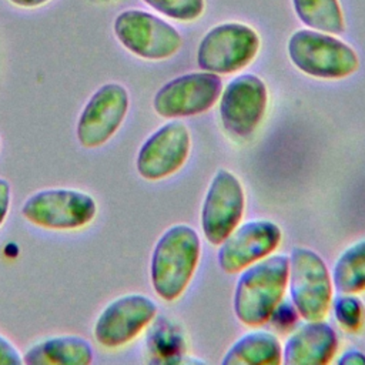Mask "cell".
<instances>
[{"label":"cell","mask_w":365,"mask_h":365,"mask_svg":"<svg viewBox=\"0 0 365 365\" xmlns=\"http://www.w3.org/2000/svg\"><path fill=\"white\" fill-rule=\"evenodd\" d=\"M221 91L218 74L192 71L163 84L153 97V108L168 120L194 117L208 111L220 100Z\"/></svg>","instance_id":"cell-9"},{"label":"cell","mask_w":365,"mask_h":365,"mask_svg":"<svg viewBox=\"0 0 365 365\" xmlns=\"http://www.w3.org/2000/svg\"><path fill=\"white\" fill-rule=\"evenodd\" d=\"M331 308L336 322L346 332H358L365 324V305L356 294H339L332 298Z\"/></svg>","instance_id":"cell-20"},{"label":"cell","mask_w":365,"mask_h":365,"mask_svg":"<svg viewBox=\"0 0 365 365\" xmlns=\"http://www.w3.org/2000/svg\"><path fill=\"white\" fill-rule=\"evenodd\" d=\"M96 198L77 188H43L30 194L21 208V217L30 224L50 231H77L97 217Z\"/></svg>","instance_id":"cell-4"},{"label":"cell","mask_w":365,"mask_h":365,"mask_svg":"<svg viewBox=\"0 0 365 365\" xmlns=\"http://www.w3.org/2000/svg\"><path fill=\"white\" fill-rule=\"evenodd\" d=\"M94 349L81 335H54L37 341L23 355L26 365H88L93 362Z\"/></svg>","instance_id":"cell-16"},{"label":"cell","mask_w":365,"mask_h":365,"mask_svg":"<svg viewBox=\"0 0 365 365\" xmlns=\"http://www.w3.org/2000/svg\"><path fill=\"white\" fill-rule=\"evenodd\" d=\"M288 257L289 297L299 318L325 319L334 298V284L325 261L307 247H294Z\"/></svg>","instance_id":"cell-5"},{"label":"cell","mask_w":365,"mask_h":365,"mask_svg":"<svg viewBox=\"0 0 365 365\" xmlns=\"http://www.w3.org/2000/svg\"><path fill=\"white\" fill-rule=\"evenodd\" d=\"M113 29L120 44L144 60H167L182 46L181 34L175 27L144 10L121 11L115 17Z\"/></svg>","instance_id":"cell-7"},{"label":"cell","mask_w":365,"mask_h":365,"mask_svg":"<svg viewBox=\"0 0 365 365\" xmlns=\"http://www.w3.org/2000/svg\"><path fill=\"white\" fill-rule=\"evenodd\" d=\"M338 351V335L325 319L305 321L285 341V365H327Z\"/></svg>","instance_id":"cell-15"},{"label":"cell","mask_w":365,"mask_h":365,"mask_svg":"<svg viewBox=\"0 0 365 365\" xmlns=\"http://www.w3.org/2000/svg\"><path fill=\"white\" fill-rule=\"evenodd\" d=\"M11 204V185L10 182L0 177V228L4 224Z\"/></svg>","instance_id":"cell-24"},{"label":"cell","mask_w":365,"mask_h":365,"mask_svg":"<svg viewBox=\"0 0 365 365\" xmlns=\"http://www.w3.org/2000/svg\"><path fill=\"white\" fill-rule=\"evenodd\" d=\"M23 355L16 345L0 334V365H21Z\"/></svg>","instance_id":"cell-23"},{"label":"cell","mask_w":365,"mask_h":365,"mask_svg":"<svg viewBox=\"0 0 365 365\" xmlns=\"http://www.w3.org/2000/svg\"><path fill=\"white\" fill-rule=\"evenodd\" d=\"M259 50L258 33L244 23H222L208 30L197 48V64L214 74H232L247 67Z\"/></svg>","instance_id":"cell-6"},{"label":"cell","mask_w":365,"mask_h":365,"mask_svg":"<svg viewBox=\"0 0 365 365\" xmlns=\"http://www.w3.org/2000/svg\"><path fill=\"white\" fill-rule=\"evenodd\" d=\"M232 308L237 319L245 327H261L284 299L288 288L289 257L271 254L238 272Z\"/></svg>","instance_id":"cell-2"},{"label":"cell","mask_w":365,"mask_h":365,"mask_svg":"<svg viewBox=\"0 0 365 365\" xmlns=\"http://www.w3.org/2000/svg\"><path fill=\"white\" fill-rule=\"evenodd\" d=\"M282 362V345L269 331L245 332L227 349L224 365H278Z\"/></svg>","instance_id":"cell-17"},{"label":"cell","mask_w":365,"mask_h":365,"mask_svg":"<svg viewBox=\"0 0 365 365\" xmlns=\"http://www.w3.org/2000/svg\"><path fill=\"white\" fill-rule=\"evenodd\" d=\"M287 51L299 71L315 78L341 80L359 68V57L348 43L312 29L291 34Z\"/></svg>","instance_id":"cell-3"},{"label":"cell","mask_w":365,"mask_h":365,"mask_svg":"<svg viewBox=\"0 0 365 365\" xmlns=\"http://www.w3.org/2000/svg\"><path fill=\"white\" fill-rule=\"evenodd\" d=\"M191 150V134L181 120H170L151 133L135 155V170L147 181H161L182 168Z\"/></svg>","instance_id":"cell-13"},{"label":"cell","mask_w":365,"mask_h":365,"mask_svg":"<svg viewBox=\"0 0 365 365\" xmlns=\"http://www.w3.org/2000/svg\"><path fill=\"white\" fill-rule=\"evenodd\" d=\"M297 17L309 29L328 33L342 34L345 20L338 0H292Z\"/></svg>","instance_id":"cell-19"},{"label":"cell","mask_w":365,"mask_h":365,"mask_svg":"<svg viewBox=\"0 0 365 365\" xmlns=\"http://www.w3.org/2000/svg\"><path fill=\"white\" fill-rule=\"evenodd\" d=\"M245 211V191L238 177L218 168L207 187L200 224L204 238L218 247L240 224Z\"/></svg>","instance_id":"cell-8"},{"label":"cell","mask_w":365,"mask_h":365,"mask_svg":"<svg viewBox=\"0 0 365 365\" xmlns=\"http://www.w3.org/2000/svg\"><path fill=\"white\" fill-rule=\"evenodd\" d=\"M9 1L21 9H36L47 4L51 0H9Z\"/></svg>","instance_id":"cell-26"},{"label":"cell","mask_w":365,"mask_h":365,"mask_svg":"<svg viewBox=\"0 0 365 365\" xmlns=\"http://www.w3.org/2000/svg\"><path fill=\"white\" fill-rule=\"evenodd\" d=\"M155 11L178 20L192 21L198 19L204 11V0H143Z\"/></svg>","instance_id":"cell-21"},{"label":"cell","mask_w":365,"mask_h":365,"mask_svg":"<svg viewBox=\"0 0 365 365\" xmlns=\"http://www.w3.org/2000/svg\"><path fill=\"white\" fill-rule=\"evenodd\" d=\"M158 305L144 294H125L110 301L98 314L93 335L106 349H118L133 342L155 318Z\"/></svg>","instance_id":"cell-10"},{"label":"cell","mask_w":365,"mask_h":365,"mask_svg":"<svg viewBox=\"0 0 365 365\" xmlns=\"http://www.w3.org/2000/svg\"><path fill=\"white\" fill-rule=\"evenodd\" d=\"M130 108V96L120 83L100 86L87 100L76 124V137L87 150L108 143L123 125Z\"/></svg>","instance_id":"cell-11"},{"label":"cell","mask_w":365,"mask_h":365,"mask_svg":"<svg viewBox=\"0 0 365 365\" xmlns=\"http://www.w3.org/2000/svg\"><path fill=\"white\" fill-rule=\"evenodd\" d=\"M339 365H365V354L358 349H348L336 359Z\"/></svg>","instance_id":"cell-25"},{"label":"cell","mask_w":365,"mask_h":365,"mask_svg":"<svg viewBox=\"0 0 365 365\" xmlns=\"http://www.w3.org/2000/svg\"><path fill=\"white\" fill-rule=\"evenodd\" d=\"M331 278L338 294L365 292V238L352 242L336 257Z\"/></svg>","instance_id":"cell-18"},{"label":"cell","mask_w":365,"mask_h":365,"mask_svg":"<svg viewBox=\"0 0 365 365\" xmlns=\"http://www.w3.org/2000/svg\"><path fill=\"white\" fill-rule=\"evenodd\" d=\"M281 240L282 231L274 221L265 218L245 221L218 245V267L225 274H238L274 254Z\"/></svg>","instance_id":"cell-14"},{"label":"cell","mask_w":365,"mask_h":365,"mask_svg":"<svg viewBox=\"0 0 365 365\" xmlns=\"http://www.w3.org/2000/svg\"><path fill=\"white\" fill-rule=\"evenodd\" d=\"M298 318H299V314L297 312L292 302L289 304V302L281 301L278 304V307L274 309V312L271 314L269 321L278 331L287 332V331H289V328H292L295 325Z\"/></svg>","instance_id":"cell-22"},{"label":"cell","mask_w":365,"mask_h":365,"mask_svg":"<svg viewBox=\"0 0 365 365\" xmlns=\"http://www.w3.org/2000/svg\"><path fill=\"white\" fill-rule=\"evenodd\" d=\"M268 107V90L261 77L244 73L234 77L220 96L222 128L235 138H247L261 124Z\"/></svg>","instance_id":"cell-12"},{"label":"cell","mask_w":365,"mask_h":365,"mask_svg":"<svg viewBox=\"0 0 365 365\" xmlns=\"http://www.w3.org/2000/svg\"><path fill=\"white\" fill-rule=\"evenodd\" d=\"M0 148H1V138H0Z\"/></svg>","instance_id":"cell-27"},{"label":"cell","mask_w":365,"mask_h":365,"mask_svg":"<svg viewBox=\"0 0 365 365\" xmlns=\"http://www.w3.org/2000/svg\"><path fill=\"white\" fill-rule=\"evenodd\" d=\"M201 258L198 232L188 224L168 227L157 240L150 259V281L165 302L177 301L188 288Z\"/></svg>","instance_id":"cell-1"}]
</instances>
